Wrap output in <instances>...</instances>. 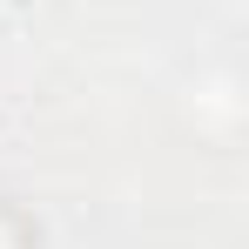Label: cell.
I'll return each instance as SVG.
<instances>
[{"label": "cell", "instance_id": "obj_1", "mask_svg": "<svg viewBox=\"0 0 249 249\" xmlns=\"http://www.w3.org/2000/svg\"><path fill=\"white\" fill-rule=\"evenodd\" d=\"M0 249H14V236H7V222H0Z\"/></svg>", "mask_w": 249, "mask_h": 249}]
</instances>
